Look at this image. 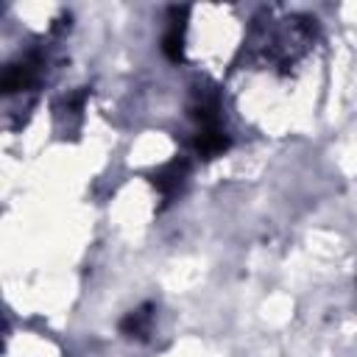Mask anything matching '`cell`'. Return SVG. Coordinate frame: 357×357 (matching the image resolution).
I'll return each instance as SVG.
<instances>
[{"label": "cell", "instance_id": "obj_1", "mask_svg": "<svg viewBox=\"0 0 357 357\" xmlns=\"http://www.w3.org/2000/svg\"><path fill=\"white\" fill-rule=\"evenodd\" d=\"M184 181H187V162L184 159H173V162H167L165 167H159L156 173H153V187L162 192V198H173L176 192H181V187H184Z\"/></svg>", "mask_w": 357, "mask_h": 357}, {"label": "cell", "instance_id": "obj_3", "mask_svg": "<svg viewBox=\"0 0 357 357\" xmlns=\"http://www.w3.org/2000/svg\"><path fill=\"white\" fill-rule=\"evenodd\" d=\"M151 326H153V307H151V304H142V307L131 310V312L120 321L123 335L137 337V340H145V337L151 335Z\"/></svg>", "mask_w": 357, "mask_h": 357}, {"label": "cell", "instance_id": "obj_2", "mask_svg": "<svg viewBox=\"0 0 357 357\" xmlns=\"http://www.w3.org/2000/svg\"><path fill=\"white\" fill-rule=\"evenodd\" d=\"M184 14L187 8H170V28L162 39V50L170 61H184Z\"/></svg>", "mask_w": 357, "mask_h": 357}]
</instances>
